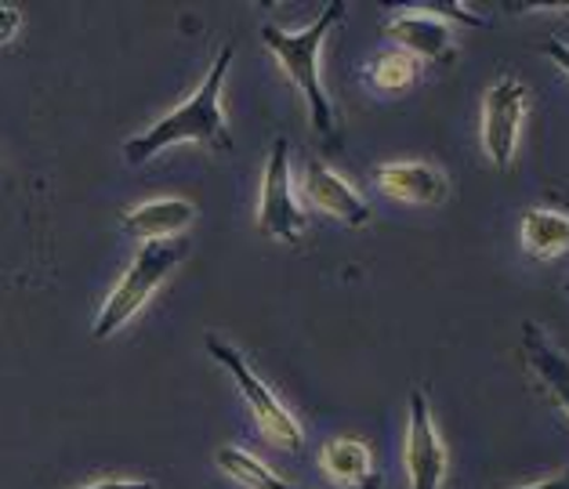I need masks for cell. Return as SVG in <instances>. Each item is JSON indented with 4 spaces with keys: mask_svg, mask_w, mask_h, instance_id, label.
<instances>
[{
    "mask_svg": "<svg viewBox=\"0 0 569 489\" xmlns=\"http://www.w3.org/2000/svg\"><path fill=\"white\" fill-rule=\"evenodd\" d=\"M309 218L295 200V181H290V146L287 138H276L266 174H261V200H258V232L269 240L298 243Z\"/></svg>",
    "mask_w": 569,
    "mask_h": 489,
    "instance_id": "cell-5",
    "label": "cell"
},
{
    "mask_svg": "<svg viewBox=\"0 0 569 489\" xmlns=\"http://www.w3.org/2000/svg\"><path fill=\"white\" fill-rule=\"evenodd\" d=\"M367 80H370L373 91L399 94V91L413 88V80H418V59L407 54V51H399V48L396 51H381L378 59L370 62Z\"/></svg>",
    "mask_w": 569,
    "mask_h": 489,
    "instance_id": "cell-16",
    "label": "cell"
},
{
    "mask_svg": "<svg viewBox=\"0 0 569 489\" xmlns=\"http://www.w3.org/2000/svg\"><path fill=\"white\" fill-rule=\"evenodd\" d=\"M548 196H551V203H562L569 211V196H562V192H548Z\"/></svg>",
    "mask_w": 569,
    "mask_h": 489,
    "instance_id": "cell-21",
    "label": "cell"
},
{
    "mask_svg": "<svg viewBox=\"0 0 569 489\" xmlns=\"http://www.w3.org/2000/svg\"><path fill=\"white\" fill-rule=\"evenodd\" d=\"M22 33V11L11 4H0V48L11 44Z\"/></svg>",
    "mask_w": 569,
    "mask_h": 489,
    "instance_id": "cell-17",
    "label": "cell"
},
{
    "mask_svg": "<svg viewBox=\"0 0 569 489\" xmlns=\"http://www.w3.org/2000/svg\"><path fill=\"white\" fill-rule=\"evenodd\" d=\"M84 489H157L149 479H102V482H91Z\"/></svg>",
    "mask_w": 569,
    "mask_h": 489,
    "instance_id": "cell-19",
    "label": "cell"
},
{
    "mask_svg": "<svg viewBox=\"0 0 569 489\" xmlns=\"http://www.w3.org/2000/svg\"><path fill=\"white\" fill-rule=\"evenodd\" d=\"M301 189H305V200H309L319 214L335 218V221H341V226H349V229L370 226V218H373L370 203L338 171H330L323 160H309Z\"/></svg>",
    "mask_w": 569,
    "mask_h": 489,
    "instance_id": "cell-9",
    "label": "cell"
},
{
    "mask_svg": "<svg viewBox=\"0 0 569 489\" xmlns=\"http://www.w3.org/2000/svg\"><path fill=\"white\" fill-rule=\"evenodd\" d=\"M385 37L396 40L399 51L413 54V59L436 62V66H450L453 62V37L447 19H439L432 8H407L402 16L385 22Z\"/></svg>",
    "mask_w": 569,
    "mask_h": 489,
    "instance_id": "cell-8",
    "label": "cell"
},
{
    "mask_svg": "<svg viewBox=\"0 0 569 489\" xmlns=\"http://www.w3.org/2000/svg\"><path fill=\"white\" fill-rule=\"evenodd\" d=\"M522 356L530 362L537 385L569 417V356L537 323H530V319L522 323Z\"/></svg>",
    "mask_w": 569,
    "mask_h": 489,
    "instance_id": "cell-11",
    "label": "cell"
},
{
    "mask_svg": "<svg viewBox=\"0 0 569 489\" xmlns=\"http://www.w3.org/2000/svg\"><path fill=\"white\" fill-rule=\"evenodd\" d=\"M319 468L330 482H338L345 489H378L381 486V475L373 471V453L363 439H352V436H338L323 442L319 450Z\"/></svg>",
    "mask_w": 569,
    "mask_h": 489,
    "instance_id": "cell-12",
    "label": "cell"
},
{
    "mask_svg": "<svg viewBox=\"0 0 569 489\" xmlns=\"http://www.w3.org/2000/svg\"><path fill=\"white\" fill-rule=\"evenodd\" d=\"M192 218H197V207L189 200H149L142 207L123 211V229L134 240L157 243V240H174L178 232L192 226Z\"/></svg>",
    "mask_w": 569,
    "mask_h": 489,
    "instance_id": "cell-13",
    "label": "cell"
},
{
    "mask_svg": "<svg viewBox=\"0 0 569 489\" xmlns=\"http://www.w3.org/2000/svg\"><path fill=\"white\" fill-rule=\"evenodd\" d=\"M407 479L410 489H442L447 479V446H442L432 407L421 388L410 391V425H407Z\"/></svg>",
    "mask_w": 569,
    "mask_h": 489,
    "instance_id": "cell-7",
    "label": "cell"
},
{
    "mask_svg": "<svg viewBox=\"0 0 569 489\" xmlns=\"http://www.w3.org/2000/svg\"><path fill=\"white\" fill-rule=\"evenodd\" d=\"M373 181H378V189L388 200L413 203V207H439V203H447V196H450L447 174L421 160L373 167Z\"/></svg>",
    "mask_w": 569,
    "mask_h": 489,
    "instance_id": "cell-10",
    "label": "cell"
},
{
    "mask_svg": "<svg viewBox=\"0 0 569 489\" xmlns=\"http://www.w3.org/2000/svg\"><path fill=\"white\" fill-rule=\"evenodd\" d=\"M540 54H548V59L555 62V69H562V73L569 77V44L566 40H545V44H540Z\"/></svg>",
    "mask_w": 569,
    "mask_h": 489,
    "instance_id": "cell-18",
    "label": "cell"
},
{
    "mask_svg": "<svg viewBox=\"0 0 569 489\" xmlns=\"http://www.w3.org/2000/svg\"><path fill=\"white\" fill-rule=\"evenodd\" d=\"M526 106H530V91L516 77H501L482 98V149L501 174H508L516 160Z\"/></svg>",
    "mask_w": 569,
    "mask_h": 489,
    "instance_id": "cell-6",
    "label": "cell"
},
{
    "mask_svg": "<svg viewBox=\"0 0 569 489\" xmlns=\"http://www.w3.org/2000/svg\"><path fill=\"white\" fill-rule=\"evenodd\" d=\"M214 460H218V468L229 475V479H236L247 489H298V486H290L283 475H276L266 460H258L254 453H247V450H236V446L218 450Z\"/></svg>",
    "mask_w": 569,
    "mask_h": 489,
    "instance_id": "cell-15",
    "label": "cell"
},
{
    "mask_svg": "<svg viewBox=\"0 0 569 489\" xmlns=\"http://www.w3.org/2000/svg\"><path fill=\"white\" fill-rule=\"evenodd\" d=\"M522 250L537 261H551L569 250V214L533 207L522 218Z\"/></svg>",
    "mask_w": 569,
    "mask_h": 489,
    "instance_id": "cell-14",
    "label": "cell"
},
{
    "mask_svg": "<svg viewBox=\"0 0 569 489\" xmlns=\"http://www.w3.org/2000/svg\"><path fill=\"white\" fill-rule=\"evenodd\" d=\"M232 54H236L232 44L221 48L214 54L211 69H207L203 83L197 88V94L186 98L174 113L160 117L152 128L138 131L134 138L123 142V157H128V163H146V160L160 157L163 149L178 146V142H197V146H207L214 152H229L232 149L229 123H226V113H221V83H226Z\"/></svg>",
    "mask_w": 569,
    "mask_h": 489,
    "instance_id": "cell-1",
    "label": "cell"
},
{
    "mask_svg": "<svg viewBox=\"0 0 569 489\" xmlns=\"http://www.w3.org/2000/svg\"><path fill=\"white\" fill-rule=\"evenodd\" d=\"M522 489H569V468L551 475V479H545V482H533V486H522Z\"/></svg>",
    "mask_w": 569,
    "mask_h": 489,
    "instance_id": "cell-20",
    "label": "cell"
},
{
    "mask_svg": "<svg viewBox=\"0 0 569 489\" xmlns=\"http://www.w3.org/2000/svg\"><path fill=\"white\" fill-rule=\"evenodd\" d=\"M345 11H349L345 8V0H330V4L323 8V16L298 33H287L272 22L261 26V44L276 54L283 77L301 91L305 106H309L312 131L319 134V142H323L327 149L341 146V120H338V109L323 88V80H319V51H323L327 33L335 30L338 22H345Z\"/></svg>",
    "mask_w": 569,
    "mask_h": 489,
    "instance_id": "cell-2",
    "label": "cell"
},
{
    "mask_svg": "<svg viewBox=\"0 0 569 489\" xmlns=\"http://www.w3.org/2000/svg\"><path fill=\"white\" fill-rule=\"evenodd\" d=\"M566 293H569V279H566Z\"/></svg>",
    "mask_w": 569,
    "mask_h": 489,
    "instance_id": "cell-22",
    "label": "cell"
},
{
    "mask_svg": "<svg viewBox=\"0 0 569 489\" xmlns=\"http://www.w3.org/2000/svg\"><path fill=\"white\" fill-rule=\"evenodd\" d=\"M186 255H189V240H182V236L142 243V250H138L134 261L128 265V272L120 276V283L109 290L106 305L99 309V316H94L91 338L109 341L120 327H128L131 319L149 305L152 293L168 283V276L182 265Z\"/></svg>",
    "mask_w": 569,
    "mask_h": 489,
    "instance_id": "cell-3",
    "label": "cell"
},
{
    "mask_svg": "<svg viewBox=\"0 0 569 489\" xmlns=\"http://www.w3.org/2000/svg\"><path fill=\"white\" fill-rule=\"evenodd\" d=\"M203 345H207V352H211V359H218L221 367L229 370L236 388H240L243 402L254 413L261 436H266L269 442H276V446H283V450H301V446H305V431L298 425V417L290 413L280 399L272 396V388L254 373L251 362H247L240 352H236L229 341H221L218 333H207Z\"/></svg>",
    "mask_w": 569,
    "mask_h": 489,
    "instance_id": "cell-4",
    "label": "cell"
}]
</instances>
